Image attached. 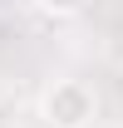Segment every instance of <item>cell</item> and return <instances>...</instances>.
<instances>
[{
    "label": "cell",
    "instance_id": "6da1fadb",
    "mask_svg": "<svg viewBox=\"0 0 123 128\" xmlns=\"http://www.w3.org/2000/svg\"><path fill=\"white\" fill-rule=\"evenodd\" d=\"M40 118H44V128H94L98 94L84 79H54L40 98Z\"/></svg>",
    "mask_w": 123,
    "mask_h": 128
}]
</instances>
